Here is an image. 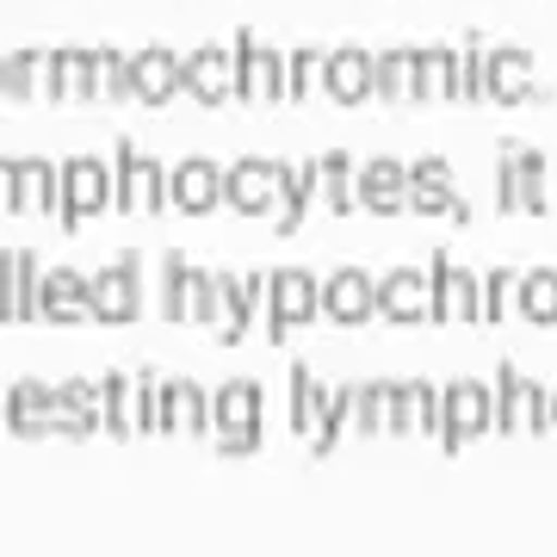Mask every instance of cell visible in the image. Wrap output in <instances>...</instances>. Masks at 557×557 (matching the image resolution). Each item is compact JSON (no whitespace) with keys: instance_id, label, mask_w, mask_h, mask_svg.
<instances>
[{"instance_id":"obj_32","label":"cell","mask_w":557,"mask_h":557,"mask_svg":"<svg viewBox=\"0 0 557 557\" xmlns=\"http://www.w3.org/2000/svg\"><path fill=\"white\" fill-rule=\"evenodd\" d=\"M515 310L533 322V329H552V322H557V267H533V273H520Z\"/></svg>"},{"instance_id":"obj_16","label":"cell","mask_w":557,"mask_h":557,"mask_svg":"<svg viewBox=\"0 0 557 557\" xmlns=\"http://www.w3.org/2000/svg\"><path fill=\"white\" fill-rule=\"evenodd\" d=\"M409 211H421V218L471 223V205L453 193V161H440V156L409 161Z\"/></svg>"},{"instance_id":"obj_27","label":"cell","mask_w":557,"mask_h":557,"mask_svg":"<svg viewBox=\"0 0 557 557\" xmlns=\"http://www.w3.org/2000/svg\"><path fill=\"white\" fill-rule=\"evenodd\" d=\"M106 416H100V384H87V379H62L57 384V434L62 440H87V434H100Z\"/></svg>"},{"instance_id":"obj_36","label":"cell","mask_w":557,"mask_h":557,"mask_svg":"<svg viewBox=\"0 0 557 557\" xmlns=\"http://www.w3.org/2000/svg\"><path fill=\"white\" fill-rule=\"evenodd\" d=\"M347 421H354V384H341V391H329V409H322L317 434H310V458H335L341 434H347Z\"/></svg>"},{"instance_id":"obj_1","label":"cell","mask_w":557,"mask_h":557,"mask_svg":"<svg viewBox=\"0 0 557 557\" xmlns=\"http://www.w3.org/2000/svg\"><path fill=\"white\" fill-rule=\"evenodd\" d=\"M260 409H267V397H260L255 379L218 384V397H211V434H218L223 458H248V453L267 446V434H260Z\"/></svg>"},{"instance_id":"obj_28","label":"cell","mask_w":557,"mask_h":557,"mask_svg":"<svg viewBox=\"0 0 557 557\" xmlns=\"http://www.w3.org/2000/svg\"><path fill=\"white\" fill-rule=\"evenodd\" d=\"M458 100V50L453 44H421L416 50V106Z\"/></svg>"},{"instance_id":"obj_6","label":"cell","mask_w":557,"mask_h":557,"mask_svg":"<svg viewBox=\"0 0 557 557\" xmlns=\"http://www.w3.org/2000/svg\"><path fill=\"white\" fill-rule=\"evenodd\" d=\"M496 434H552V391L502 359L496 372Z\"/></svg>"},{"instance_id":"obj_41","label":"cell","mask_w":557,"mask_h":557,"mask_svg":"<svg viewBox=\"0 0 557 557\" xmlns=\"http://www.w3.org/2000/svg\"><path fill=\"white\" fill-rule=\"evenodd\" d=\"M100 100H137V75H131V57L106 44L100 50Z\"/></svg>"},{"instance_id":"obj_30","label":"cell","mask_w":557,"mask_h":557,"mask_svg":"<svg viewBox=\"0 0 557 557\" xmlns=\"http://www.w3.org/2000/svg\"><path fill=\"white\" fill-rule=\"evenodd\" d=\"M317 193H322V205H329L335 218H347V211L359 205V161L347 156V149L317 156Z\"/></svg>"},{"instance_id":"obj_24","label":"cell","mask_w":557,"mask_h":557,"mask_svg":"<svg viewBox=\"0 0 557 557\" xmlns=\"http://www.w3.org/2000/svg\"><path fill=\"white\" fill-rule=\"evenodd\" d=\"M359 205L379 211V218L409 211V161H397V156H372L366 161V168H359Z\"/></svg>"},{"instance_id":"obj_39","label":"cell","mask_w":557,"mask_h":557,"mask_svg":"<svg viewBox=\"0 0 557 557\" xmlns=\"http://www.w3.org/2000/svg\"><path fill=\"white\" fill-rule=\"evenodd\" d=\"M483 69H490V44L471 32V38L458 44V100L490 106V100H483Z\"/></svg>"},{"instance_id":"obj_46","label":"cell","mask_w":557,"mask_h":557,"mask_svg":"<svg viewBox=\"0 0 557 557\" xmlns=\"http://www.w3.org/2000/svg\"><path fill=\"white\" fill-rule=\"evenodd\" d=\"M409 403H416V434H434L440 440V384L409 379Z\"/></svg>"},{"instance_id":"obj_37","label":"cell","mask_w":557,"mask_h":557,"mask_svg":"<svg viewBox=\"0 0 557 557\" xmlns=\"http://www.w3.org/2000/svg\"><path fill=\"white\" fill-rule=\"evenodd\" d=\"M186 304H193V260L168 255V260H161V317L186 322Z\"/></svg>"},{"instance_id":"obj_11","label":"cell","mask_w":557,"mask_h":557,"mask_svg":"<svg viewBox=\"0 0 557 557\" xmlns=\"http://www.w3.org/2000/svg\"><path fill=\"white\" fill-rule=\"evenodd\" d=\"M483 100L490 106H539L552 100L533 75V57L520 44H490V69H483Z\"/></svg>"},{"instance_id":"obj_21","label":"cell","mask_w":557,"mask_h":557,"mask_svg":"<svg viewBox=\"0 0 557 557\" xmlns=\"http://www.w3.org/2000/svg\"><path fill=\"white\" fill-rule=\"evenodd\" d=\"M38 285H44L38 255L7 248L0 255V322H38Z\"/></svg>"},{"instance_id":"obj_44","label":"cell","mask_w":557,"mask_h":557,"mask_svg":"<svg viewBox=\"0 0 557 557\" xmlns=\"http://www.w3.org/2000/svg\"><path fill=\"white\" fill-rule=\"evenodd\" d=\"M186 322H218V273H205V267H193V304H186Z\"/></svg>"},{"instance_id":"obj_4","label":"cell","mask_w":557,"mask_h":557,"mask_svg":"<svg viewBox=\"0 0 557 557\" xmlns=\"http://www.w3.org/2000/svg\"><path fill=\"white\" fill-rule=\"evenodd\" d=\"M545 156L539 149H527V143H515V149H502L496 156V211L508 218V211H527V218H545L552 211V193H545Z\"/></svg>"},{"instance_id":"obj_7","label":"cell","mask_w":557,"mask_h":557,"mask_svg":"<svg viewBox=\"0 0 557 557\" xmlns=\"http://www.w3.org/2000/svg\"><path fill=\"white\" fill-rule=\"evenodd\" d=\"M112 199H119V211H131V218H156L161 205H168V174H161V161H156V156H143L131 137L119 143Z\"/></svg>"},{"instance_id":"obj_8","label":"cell","mask_w":557,"mask_h":557,"mask_svg":"<svg viewBox=\"0 0 557 557\" xmlns=\"http://www.w3.org/2000/svg\"><path fill=\"white\" fill-rule=\"evenodd\" d=\"M230 57H236V100L242 106H260V100L278 106L285 100V50L260 44L255 32H236Z\"/></svg>"},{"instance_id":"obj_9","label":"cell","mask_w":557,"mask_h":557,"mask_svg":"<svg viewBox=\"0 0 557 557\" xmlns=\"http://www.w3.org/2000/svg\"><path fill=\"white\" fill-rule=\"evenodd\" d=\"M87 292H94V322H112V329L137 322L143 317V267H137V255L106 260L100 273L87 278Z\"/></svg>"},{"instance_id":"obj_47","label":"cell","mask_w":557,"mask_h":557,"mask_svg":"<svg viewBox=\"0 0 557 557\" xmlns=\"http://www.w3.org/2000/svg\"><path fill=\"white\" fill-rule=\"evenodd\" d=\"M384 434H397V440L416 434V403H409V384H391V421H384Z\"/></svg>"},{"instance_id":"obj_34","label":"cell","mask_w":557,"mask_h":557,"mask_svg":"<svg viewBox=\"0 0 557 557\" xmlns=\"http://www.w3.org/2000/svg\"><path fill=\"white\" fill-rule=\"evenodd\" d=\"M322 409H329V384L310 379V366H292V434L310 440L317 434Z\"/></svg>"},{"instance_id":"obj_49","label":"cell","mask_w":557,"mask_h":557,"mask_svg":"<svg viewBox=\"0 0 557 557\" xmlns=\"http://www.w3.org/2000/svg\"><path fill=\"white\" fill-rule=\"evenodd\" d=\"M0 94H7V57H0Z\"/></svg>"},{"instance_id":"obj_42","label":"cell","mask_w":557,"mask_h":557,"mask_svg":"<svg viewBox=\"0 0 557 557\" xmlns=\"http://www.w3.org/2000/svg\"><path fill=\"white\" fill-rule=\"evenodd\" d=\"M520 278L508 273V267H496V273H483V292H478V322H502L508 317V298H515Z\"/></svg>"},{"instance_id":"obj_15","label":"cell","mask_w":557,"mask_h":557,"mask_svg":"<svg viewBox=\"0 0 557 557\" xmlns=\"http://www.w3.org/2000/svg\"><path fill=\"white\" fill-rule=\"evenodd\" d=\"M267 310V278L248 273H218V322H211V335H218V347H236L248 329H255V317Z\"/></svg>"},{"instance_id":"obj_50","label":"cell","mask_w":557,"mask_h":557,"mask_svg":"<svg viewBox=\"0 0 557 557\" xmlns=\"http://www.w3.org/2000/svg\"><path fill=\"white\" fill-rule=\"evenodd\" d=\"M552 428H557V397H552Z\"/></svg>"},{"instance_id":"obj_18","label":"cell","mask_w":557,"mask_h":557,"mask_svg":"<svg viewBox=\"0 0 557 557\" xmlns=\"http://www.w3.org/2000/svg\"><path fill=\"white\" fill-rule=\"evenodd\" d=\"M44 100H100V50H44Z\"/></svg>"},{"instance_id":"obj_13","label":"cell","mask_w":557,"mask_h":557,"mask_svg":"<svg viewBox=\"0 0 557 557\" xmlns=\"http://www.w3.org/2000/svg\"><path fill=\"white\" fill-rule=\"evenodd\" d=\"M478 292H483L478 273H465L453 255H434V267H428V322H478Z\"/></svg>"},{"instance_id":"obj_5","label":"cell","mask_w":557,"mask_h":557,"mask_svg":"<svg viewBox=\"0 0 557 557\" xmlns=\"http://www.w3.org/2000/svg\"><path fill=\"white\" fill-rule=\"evenodd\" d=\"M285 174H292V161H273V156H242V161H230V168H223V205H230V211H242V218L278 211Z\"/></svg>"},{"instance_id":"obj_2","label":"cell","mask_w":557,"mask_h":557,"mask_svg":"<svg viewBox=\"0 0 557 557\" xmlns=\"http://www.w3.org/2000/svg\"><path fill=\"white\" fill-rule=\"evenodd\" d=\"M267 341L273 347H285V341L298 335V329H310V322L322 317V278H310L304 267H278L273 278H267Z\"/></svg>"},{"instance_id":"obj_14","label":"cell","mask_w":557,"mask_h":557,"mask_svg":"<svg viewBox=\"0 0 557 557\" xmlns=\"http://www.w3.org/2000/svg\"><path fill=\"white\" fill-rule=\"evenodd\" d=\"M322 87L335 106H366L379 100V50H359V44H341L322 57Z\"/></svg>"},{"instance_id":"obj_3","label":"cell","mask_w":557,"mask_h":557,"mask_svg":"<svg viewBox=\"0 0 557 557\" xmlns=\"http://www.w3.org/2000/svg\"><path fill=\"white\" fill-rule=\"evenodd\" d=\"M496 428V391L478 379L440 384V446L458 458V446H471L478 434Z\"/></svg>"},{"instance_id":"obj_19","label":"cell","mask_w":557,"mask_h":557,"mask_svg":"<svg viewBox=\"0 0 557 557\" xmlns=\"http://www.w3.org/2000/svg\"><path fill=\"white\" fill-rule=\"evenodd\" d=\"M0 421H7V434H13V440L57 434V391L38 384V379L7 384V397H0Z\"/></svg>"},{"instance_id":"obj_48","label":"cell","mask_w":557,"mask_h":557,"mask_svg":"<svg viewBox=\"0 0 557 557\" xmlns=\"http://www.w3.org/2000/svg\"><path fill=\"white\" fill-rule=\"evenodd\" d=\"M13 193H20V161L0 156V211H13Z\"/></svg>"},{"instance_id":"obj_10","label":"cell","mask_w":557,"mask_h":557,"mask_svg":"<svg viewBox=\"0 0 557 557\" xmlns=\"http://www.w3.org/2000/svg\"><path fill=\"white\" fill-rule=\"evenodd\" d=\"M112 205V168L94 156L62 161V199H57V223L62 230H81V223Z\"/></svg>"},{"instance_id":"obj_26","label":"cell","mask_w":557,"mask_h":557,"mask_svg":"<svg viewBox=\"0 0 557 557\" xmlns=\"http://www.w3.org/2000/svg\"><path fill=\"white\" fill-rule=\"evenodd\" d=\"M161 434H211V397L193 379H168L161 384Z\"/></svg>"},{"instance_id":"obj_22","label":"cell","mask_w":557,"mask_h":557,"mask_svg":"<svg viewBox=\"0 0 557 557\" xmlns=\"http://www.w3.org/2000/svg\"><path fill=\"white\" fill-rule=\"evenodd\" d=\"M186 57H174L168 44H149V50H137L131 57V75H137V100L143 106H156V112H168V106L186 94Z\"/></svg>"},{"instance_id":"obj_20","label":"cell","mask_w":557,"mask_h":557,"mask_svg":"<svg viewBox=\"0 0 557 557\" xmlns=\"http://www.w3.org/2000/svg\"><path fill=\"white\" fill-rule=\"evenodd\" d=\"M168 205L186 211V218H205V211H218L223 205V168L211 156H186L168 174Z\"/></svg>"},{"instance_id":"obj_45","label":"cell","mask_w":557,"mask_h":557,"mask_svg":"<svg viewBox=\"0 0 557 557\" xmlns=\"http://www.w3.org/2000/svg\"><path fill=\"white\" fill-rule=\"evenodd\" d=\"M137 434H161V379L137 372Z\"/></svg>"},{"instance_id":"obj_43","label":"cell","mask_w":557,"mask_h":557,"mask_svg":"<svg viewBox=\"0 0 557 557\" xmlns=\"http://www.w3.org/2000/svg\"><path fill=\"white\" fill-rule=\"evenodd\" d=\"M317 81H322V50H292L285 57V100H310Z\"/></svg>"},{"instance_id":"obj_38","label":"cell","mask_w":557,"mask_h":557,"mask_svg":"<svg viewBox=\"0 0 557 557\" xmlns=\"http://www.w3.org/2000/svg\"><path fill=\"white\" fill-rule=\"evenodd\" d=\"M384 421H391V379L354 384V428L359 434H384Z\"/></svg>"},{"instance_id":"obj_23","label":"cell","mask_w":557,"mask_h":557,"mask_svg":"<svg viewBox=\"0 0 557 557\" xmlns=\"http://www.w3.org/2000/svg\"><path fill=\"white\" fill-rule=\"evenodd\" d=\"M38 322H57V329H69V322H94L87 273H75V267H50L44 285H38Z\"/></svg>"},{"instance_id":"obj_33","label":"cell","mask_w":557,"mask_h":557,"mask_svg":"<svg viewBox=\"0 0 557 557\" xmlns=\"http://www.w3.org/2000/svg\"><path fill=\"white\" fill-rule=\"evenodd\" d=\"M100 416L112 440H137V379H124V372L100 379Z\"/></svg>"},{"instance_id":"obj_35","label":"cell","mask_w":557,"mask_h":557,"mask_svg":"<svg viewBox=\"0 0 557 557\" xmlns=\"http://www.w3.org/2000/svg\"><path fill=\"white\" fill-rule=\"evenodd\" d=\"M379 100L384 106H409L416 100V50H379Z\"/></svg>"},{"instance_id":"obj_25","label":"cell","mask_w":557,"mask_h":557,"mask_svg":"<svg viewBox=\"0 0 557 557\" xmlns=\"http://www.w3.org/2000/svg\"><path fill=\"white\" fill-rule=\"evenodd\" d=\"M379 317L409 329V322H428V273L421 267H391L379 278Z\"/></svg>"},{"instance_id":"obj_12","label":"cell","mask_w":557,"mask_h":557,"mask_svg":"<svg viewBox=\"0 0 557 557\" xmlns=\"http://www.w3.org/2000/svg\"><path fill=\"white\" fill-rule=\"evenodd\" d=\"M322 317L335 322V329H366V322L379 317V278L366 273V267H335V273L322 278Z\"/></svg>"},{"instance_id":"obj_17","label":"cell","mask_w":557,"mask_h":557,"mask_svg":"<svg viewBox=\"0 0 557 557\" xmlns=\"http://www.w3.org/2000/svg\"><path fill=\"white\" fill-rule=\"evenodd\" d=\"M180 75H186V100L205 106V112H223V106L236 100V57L218 50V44H199Z\"/></svg>"},{"instance_id":"obj_51","label":"cell","mask_w":557,"mask_h":557,"mask_svg":"<svg viewBox=\"0 0 557 557\" xmlns=\"http://www.w3.org/2000/svg\"><path fill=\"white\" fill-rule=\"evenodd\" d=\"M0 397H7V384H0Z\"/></svg>"},{"instance_id":"obj_40","label":"cell","mask_w":557,"mask_h":557,"mask_svg":"<svg viewBox=\"0 0 557 557\" xmlns=\"http://www.w3.org/2000/svg\"><path fill=\"white\" fill-rule=\"evenodd\" d=\"M7 94L13 100H44V50H13L7 57Z\"/></svg>"},{"instance_id":"obj_31","label":"cell","mask_w":557,"mask_h":557,"mask_svg":"<svg viewBox=\"0 0 557 557\" xmlns=\"http://www.w3.org/2000/svg\"><path fill=\"white\" fill-rule=\"evenodd\" d=\"M310 199H322V193H317V161H292L285 193H278V211H273V230H278V236H298L304 218H310Z\"/></svg>"},{"instance_id":"obj_29","label":"cell","mask_w":557,"mask_h":557,"mask_svg":"<svg viewBox=\"0 0 557 557\" xmlns=\"http://www.w3.org/2000/svg\"><path fill=\"white\" fill-rule=\"evenodd\" d=\"M57 199H62V168L44 156H25L20 161V193H13V211H32V218H57Z\"/></svg>"}]
</instances>
